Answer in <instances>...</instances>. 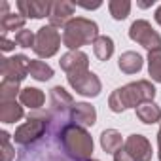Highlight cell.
Listing matches in <instances>:
<instances>
[{
	"label": "cell",
	"mask_w": 161,
	"mask_h": 161,
	"mask_svg": "<svg viewBox=\"0 0 161 161\" xmlns=\"http://www.w3.org/2000/svg\"><path fill=\"white\" fill-rule=\"evenodd\" d=\"M68 123H70V114L49 112V123H47L46 136L31 146L21 148L15 161H74L68 157V153L64 152V148L59 140V133Z\"/></svg>",
	"instance_id": "obj_1"
},
{
	"label": "cell",
	"mask_w": 161,
	"mask_h": 161,
	"mask_svg": "<svg viewBox=\"0 0 161 161\" xmlns=\"http://www.w3.org/2000/svg\"><path fill=\"white\" fill-rule=\"evenodd\" d=\"M155 99V87L148 80H138V82H131L123 87H118L110 99H108V106L112 112L119 114L127 108H136L138 104L146 103V101H153Z\"/></svg>",
	"instance_id": "obj_2"
},
{
	"label": "cell",
	"mask_w": 161,
	"mask_h": 161,
	"mask_svg": "<svg viewBox=\"0 0 161 161\" xmlns=\"http://www.w3.org/2000/svg\"><path fill=\"white\" fill-rule=\"evenodd\" d=\"M59 140H61V144H63V148L70 159H74V161H89L91 159L93 138L86 127H80L76 123H68L59 133Z\"/></svg>",
	"instance_id": "obj_3"
},
{
	"label": "cell",
	"mask_w": 161,
	"mask_h": 161,
	"mask_svg": "<svg viewBox=\"0 0 161 161\" xmlns=\"http://www.w3.org/2000/svg\"><path fill=\"white\" fill-rule=\"evenodd\" d=\"M99 38V27L95 21L86 17H74L63 31V44L70 51H78L82 46H87Z\"/></svg>",
	"instance_id": "obj_4"
},
{
	"label": "cell",
	"mask_w": 161,
	"mask_h": 161,
	"mask_svg": "<svg viewBox=\"0 0 161 161\" xmlns=\"http://www.w3.org/2000/svg\"><path fill=\"white\" fill-rule=\"evenodd\" d=\"M47 123H49V112H32L29 114L27 121L23 125H19L15 129V135H14V140L15 144H19L21 148L25 146H31L34 142H38L40 138L46 136L47 133Z\"/></svg>",
	"instance_id": "obj_5"
},
{
	"label": "cell",
	"mask_w": 161,
	"mask_h": 161,
	"mask_svg": "<svg viewBox=\"0 0 161 161\" xmlns=\"http://www.w3.org/2000/svg\"><path fill=\"white\" fill-rule=\"evenodd\" d=\"M152 144L144 135H129L123 148L114 153V161H150Z\"/></svg>",
	"instance_id": "obj_6"
},
{
	"label": "cell",
	"mask_w": 161,
	"mask_h": 161,
	"mask_svg": "<svg viewBox=\"0 0 161 161\" xmlns=\"http://www.w3.org/2000/svg\"><path fill=\"white\" fill-rule=\"evenodd\" d=\"M61 46V34L55 27L46 25L42 29H38L36 32V40H34V53L42 59H49L59 51Z\"/></svg>",
	"instance_id": "obj_7"
},
{
	"label": "cell",
	"mask_w": 161,
	"mask_h": 161,
	"mask_svg": "<svg viewBox=\"0 0 161 161\" xmlns=\"http://www.w3.org/2000/svg\"><path fill=\"white\" fill-rule=\"evenodd\" d=\"M129 38L136 44H140L142 47H146L148 51L159 49L161 47V36L153 31V27L146 21V19H136L131 29H129Z\"/></svg>",
	"instance_id": "obj_8"
},
{
	"label": "cell",
	"mask_w": 161,
	"mask_h": 161,
	"mask_svg": "<svg viewBox=\"0 0 161 161\" xmlns=\"http://www.w3.org/2000/svg\"><path fill=\"white\" fill-rule=\"evenodd\" d=\"M68 86L84 97H97L103 91V84L97 74L86 70V72H78V74H68Z\"/></svg>",
	"instance_id": "obj_9"
},
{
	"label": "cell",
	"mask_w": 161,
	"mask_h": 161,
	"mask_svg": "<svg viewBox=\"0 0 161 161\" xmlns=\"http://www.w3.org/2000/svg\"><path fill=\"white\" fill-rule=\"evenodd\" d=\"M31 61L27 55H14V57H4L0 64L2 80H14V82H23L29 76V66Z\"/></svg>",
	"instance_id": "obj_10"
},
{
	"label": "cell",
	"mask_w": 161,
	"mask_h": 161,
	"mask_svg": "<svg viewBox=\"0 0 161 161\" xmlns=\"http://www.w3.org/2000/svg\"><path fill=\"white\" fill-rule=\"evenodd\" d=\"M59 64L66 72V76L68 74H78V72H86V70H89V57L80 49L78 51H68V53H64L61 57Z\"/></svg>",
	"instance_id": "obj_11"
},
{
	"label": "cell",
	"mask_w": 161,
	"mask_h": 161,
	"mask_svg": "<svg viewBox=\"0 0 161 161\" xmlns=\"http://www.w3.org/2000/svg\"><path fill=\"white\" fill-rule=\"evenodd\" d=\"M49 104H51L49 112H53V114H70V110L74 106V99L64 87L55 86L49 91Z\"/></svg>",
	"instance_id": "obj_12"
},
{
	"label": "cell",
	"mask_w": 161,
	"mask_h": 161,
	"mask_svg": "<svg viewBox=\"0 0 161 161\" xmlns=\"http://www.w3.org/2000/svg\"><path fill=\"white\" fill-rule=\"evenodd\" d=\"M97 121V110L89 103H76L70 110V123H76L80 127H93Z\"/></svg>",
	"instance_id": "obj_13"
},
{
	"label": "cell",
	"mask_w": 161,
	"mask_h": 161,
	"mask_svg": "<svg viewBox=\"0 0 161 161\" xmlns=\"http://www.w3.org/2000/svg\"><path fill=\"white\" fill-rule=\"evenodd\" d=\"M74 8L76 4L66 2V0H59V2L51 4V12H49V25L51 27H66L72 21L74 15Z\"/></svg>",
	"instance_id": "obj_14"
},
{
	"label": "cell",
	"mask_w": 161,
	"mask_h": 161,
	"mask_svg": "<svg viewBox=\"0 0 161 161\" xmlns=\"http://www.w3.org/2000/svg\"><path fill=\"white\" fill-rule=\"evenodd\" d=\"M51 4L47 0H19L17 2V10L21 15L25 17H32V19H42V17H49L51 12Z\"/></svg>",
	"instance_id": "obj_15"
},
{
	"label": "cell",
	"mask_w": 161,
	"mask_h": 161,
	"mask_svg": "<svg viewBox=\"0 0 161 161\" xmlns=\"http://www.w3.org/2000/svg\"><path fill=\"white\" fill-rule=\"evenodd\" d=\"M135 110H136V118L142 123H146V125H152V123L161 121V108L153 101H146V103L138 104Z\"/></svg>",
	"instance_id": "obj_16"
},
{
	"label": "cell",
	"mask_w": 161,
	"mask_h": 161,
	"mask_svg": "<svg viewBox=\"0 0 161 161\" xmlns=\"http://www.w3.org/2000/svg\"><path fill=\"white\" fill-rule=\"evenodd\" d=\"M142 57L136 53V51H125L119 55V61H118V66L123 74H136L142 70Z\"/></svg>",
	"instance_id": "obj_17"
},
{
	"label": "cell",
	"mask_w": 161,
	"mask_h": 161,
	"mask_svg": "<svg viewBox=\"0 0 161 161\" xmlns=\"http://www.w3.org/2000/svg\"><path fill=\"white\" fill-rule=\"evenodd\" d=\"M19 103L23 106H29L31 110H40L46 103V95L36 87H25L19 93Z\"/></svg>",
	"instance_id": "obj_18"
},
{
	"label": "cell",
	"mask_w": 161,
	"mask_h": 161,
	"mask_svg": "<svg viewBox=\"0 0 161 161\" xmlns=\"http://www.w3.org/2000/svg\"><path fill=\"white\" fill-rule=\"evenodd\" d=\"M25 116V110L19 103L8 101V103H0V121L2 123H15Z\"/></svg>",
	"instance_id": "obj_19"
},
{
	"label": "cell",
	"mask_w": 161,
	"mask_h": 161,
	"mask_svg": "<svg viewBox=\"0 0 161 161\" xmlns=\"http://www.w3.org/2000/svg\"><path fill=\"white\" fill-rule=\"evenodd\" d=\"M101 148L108 153H116L118 150L123 148V138H121V133L116 131V129H106L103 131L101 135Z\"/></svg>",
	"instance_id": "obj_20"
},
{
	"label": "cell",
	"mask_w": 161,
	"mask_h": 161,
	"mask_svg": "<svg viewBox=\"0 0 161 161\" xmlns=\"http://www.w3.org/2000/svg\"><path fill=\"white\" fill-rule=\"evenodd\" d=\"M93 53L99 61H108L114 53V40L110 36H99L93 42Z\"/></svg>",
	"instance_id": "obj_21"
},
{
	"label": "cell",
	"mask_w": 161,
	"mask_h": 161,
	"mask_svg": "<svg viewBox=\"0 0 161 161\" xmlns=\"http://www.w3.org/2000/svg\"><path fill=\"white\" fill-rule=\"evenodd\" d=\"M29 76L38 80V82H47V80L53 78V68L44 63V61H38V59H32L31 61V66H29Z\"/></svg>",
	"instance_id": "obj_22"
},
{
	"label": "cell",
	"mask_w": 161,
	"mask_h": 161,
	"mask_svg": "<svg viewBox=\"0 0 161 161\" xmlns=\"http://www.w3.org/2000/svg\"><path fill=\"white\" fill-rule=\"evenodd\" d=\"M25 21H27V17L21 15V14H8L4 17H0V29H2V34L6 36V32H12V31L15 32L17 29L23 31Z\"/></svg>",
	"instance_id": "obj_23"
},
{
	"label": "cell",
	"mask_w": 161,
	"mask_h": 161,
	"mask_svg": "<svg viewBox=\"0 0 161 161\" xmlns=\"http://www.w3.org/2000/svg\"><path fill=\"white\" fill-rule=\"evenodd\" d=\"M19 84H21V82H14V80H2V84H0V103L15 101V97H19V93H21Z\"/></svg>",
	"instance_id": "obj_24"
},
{
	"label": "cell",
	"mask_w": 161,
	"mask_h": 161,
	"mask_svg": "<svg viewBox=\"0 0 161 161\" xmlns=\"http://www.w3.org/2000/svg\"><path fill=\"white\" fill-rule=\"evenodd\" d=\"M148 72L153 82L161 84V47L148 51Z\"/></svg>",
	"instance_id": "obj_25"
},
{
	"label": "cell",
	"mask_w": 161,
	"mask_h": 161,
	"mask_svg": "<svg viewBox=\"0 0 161 161\" xmlns=\"http://www.w3.org/2000/svg\"><path fill=\"white\" fill-rule=\"evenodd\" d=\"M108 10L116 21H123L131 12V2H127V0H112V2H108Z\"/></svg>",
	"instance_id": "obj_26"
},
{
	"label": "cell",
	"mask_w": 161,
	"mask_h": 161,
	"mask_svg": "<svg viewBox=\"0 0 161 161\" xmlns=\"http://www.w3.org/2000/svg\"><path fill=\"white\" fill-rule=\"evenodd\" d=\"M15 44L19 47H34V40H36V34H32V31L29 29H23L15 34Z\"/></svg>",
	"instance_id": "obj_27"
},
{
	"label": "cell",
	"mask_w": 161,
	"mask_h": 161,
	"mask_svg": "<svg viewBox=\"0 0 161 161\" xmlns=\"http://www.w3.org/2000/svg\"><path fill=\"white\" fill-rule=\"evenodd\" d=\"M0 136H2V161H12L15 157V148L10 144V133L2 131Z\"/></svg>",
	"instance_id": "obj_28"
},
{
	"label": "cell",
	"mask_w": 161,
	"mask_h": 161,
	"mask_svg": "<svg viewBox=\"0 0 161 161\" xmlns=\"http://www.w3.org/2000/svg\"><path fill=\"white\" fill-rule=\"evenodd\" d=\"M15 46H17L15 40H8V38L2 34V38H0V47H2V51H12Z\"/></svg>",
	"instance_id": "obj_29"
},
{
	"label": "cell",
	"mask_w": 161,
	"mask_h": 161,
	"mask_svg": "<svg viewBox=\"0 0 161 161\" xmlns=\"http://www.w3.org/2000/svg\"><path fill=\"white\" fill-rule=\"evenodd\" d=\"M76 6H82V8H86V10H97V8H101L103 4H101V2H76Z\"/></svg>",
	"instance_id": "obj_30"
},
{
	"label": "cell",
	"mask_w": 161,
	"mask_h": 161,
	"mask_svg": "<svg viewBox=\"0 0 161 161\" xmlns=\"http://www.w3.org/2000/svg\"><path fill=\"white\" fill-rule=\"evenodd\" d=\"M157 155H159V161H161V125H159V131H157Z\"/></svg>",
	"instance_id": "obj_31"
},
{
	"label": "cell",
	"mask_w": 161,
	"mask_h": 161,
	"mask_svg": "<svg viewBox=\"0 0 161 161\" xmlns=\"http://www.w3.org/2000/svg\"><path fill=\"white\" fill-rule=\"evenodd\" d=\"M155 21H157V25L161 27V6L155 10Z\"/></svg>",
	"instance_id": "obj_32"
},
{
	"label": "cell",
	"mask_w": 161,
	"mask_h": 161,
	"mask_svg": "<svg viewBox=\"0 0 161 161\" xmlns=\"http://www.w3.org/2000/svg\"><path fill=\"white\" fill-rule=\"evenodd\" d=\"M89 161H97V159H89Z\"/></svg>",
	"instance_id": "obj_33"
}]
</instances>
